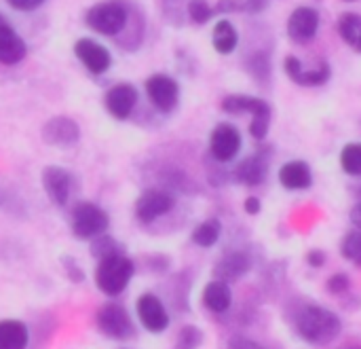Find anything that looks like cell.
Listing matches in <instances>:
<instances>
[{"instance_id":"obj_22","label":"cell","mask_w":361,"mask_h":349,"mask_svg":"<svg viewBox=\"0 0 361 349\" xmlns=\"http://www.w3.org/2000/svg\"><path fill=\"white\" fill-rule=\"evenodd\" d=\"M203 305L212 314H226L233 305V290L226 282L222 280H212L203 288Z\"/></svg>"},{"instance_id":"obj_6","label":"cell","mask_w":361,"mask_h":349,"mask_svg":"<svg viewBox=\"0 0 361 349\" xmlns=\"http://www.w3.org/2000/svg\"><path fill=\"white\" fill-rule=\"evenodd\" d=\"M72 233L76 239L91 242L93 237L102 235L110 227V216L104 208L93 201H78L72 210Z\"/></svg>"},{"instance_id":"obj_33","label":"cell","mask_w":361,"mask_h":349,"mask_svg":"<svg viewBox=\"0 0 361 349\" xmlns=\"http://www.w3.org/2000/svg\"><path fill=\"white\" fill-rule=\"evenodd\" d=\"M61 267H63V273L68 276L70 282H74V284L85 282V271L80 269V265L74 256H61Z\"/></svg>"},{"instance_id":"obj_42","label":"cell","mask_w":361,"mask_h":349,"mask_svg":"<svg viewBox=\"0 0 361 349\" xmlns=\"http://www.w3.org/2000/svg\"><path fill=\"white\" fill-rule=\"evenodd\" d=\"M343 2H357V0H343Z\"/></svg>"},{"instance_id":"obj_32","label":"cell","mask_w":361,"mask_h":349,"mask_svg":"<svg viewBox=\"0 0 361 349\" xmlns=\"http://www.w3.org/2000/svg\"><path fill=\"white\" fill-rule=\"evenodd\" d=\"M203 331L199 326L186 324L180 329L178 339H176V349H199L203 345Z\"/></svg>"},{"instance_id":"obj_41","label":"cell","mask_w":361,"mask_h":349,"mask_svg":"<svg viewBox=\"0 0 361 349\" xmlns=\"http://www.w3.org/2000/svg\"><path fill=\"white\" fill-rule=\"evenodd\" d=\"M357 201H361V187L357 189Z\"/></svg>"},{"instance_id":"obj_26","label":"cell","mask_w":361,"mask_h":349,"mask_svg":"<svg viewBox=\"0 0 361 349\" xmlns=\"http://www.w3.org/2000/svg\"><path fill=\"white\" fill-rule=\"evenodd\" d=\"M220 237H222V223L218 218H207L199 223L190 233L192 244L199 248H214L220 242Z\"/></svg>"},{"instance_id":"obj_24","label":"cell","mask_w":361,"mask_h":349,"mask_svg":"<svg viewBox=\"0 0 361 349\" xmlns=\"http://www.w3.org/2000/svg\"><path fill=\"white\" fill-rule=\"evenodd\" d=\"M30 331L21 320H0V349H25Z\"/></svg>"},{"instance_id":"obj_18","label":"cell","mask_w":361,"mask_h":349,"mask_svg":"<svg viewBox=\"0 0 361 349\" xmlns=\"http://www.w3.org/2000/svg\"><path fill=\"white\" fill-rule=\"evenodd\" d=\"M279 184L286 191L302 193L313 187V170L305 159H290L279 167Z\"/></svg>"},{"instance_id":"obj_12","label":"cell","mask_w":361,"mask_h":349,"mask_svg":"<svg viewBox=\"0 0 361 349\" xmlns=\"http://www.w3.org/2000/svg\"><path fill=\"white\" fill-rule=\"evenodd\" d=\"M176 208V197L167 189H146L135 199V216L140 223L150 225Z\"/></svg>"},{"instance_id":"obj_5","label":"cell","mask_w":361,"mask_h":349,"mask_svg":"<svg viewBox=\"0 0 361 349\" xmlns=\"http://www.w3.org/2000/svg\"><path fill=\"white\" fill-rule=\"evenodd\" d=\"M97 331L112 341H129L137 335L131 314L121 303H106L95 314Z\"/></svg>"},{"instance_id":"obj_29","label":"cell","mask_w":361,"mask_h":349,"mask_svg":"<svg viewBox=\"0 0 361 349\" xmlns=\"http://www.w3.org/2000/svg\"><path fill=\"white\" fill-rule=\"evenodd\" d=\"M116 254H125V248L121 242H116L112 235H108V231L91 239V256L93 259L104 261V259H110Z\"/></svg>"},{"instance_id":"obj_2","label":"cell","mask_w":361,"mask_h":349,"mask_svg":"<svg viewBox=\"0 0 361 349\" xmlns=\"http://www.w3.org/2000/svg\"><path fill=\"white\" fill-rule=\"evenodd\" d=\"M222 112L226 114H252L250 121V136L258 142H264L269 131H271V121H273V108L267 100L250 93H231L224 95L220 102Z\"/></svg>"},{"instance_id":"obj_13","label":"cell","mask_w":361,"mask_h":349,"mask_svg":"<svg viewBox=\"0 0 361 349\" xmlns=\"http://www.w3.org/2000/svg\"><path fill=\"white\" fill-rule=\"evenodd\" d=\"M269 167H271V153L269 150L262 153V148H260L254 155H250L237 163V167L233 170V180L247 189H256L267 182Z\"/></svg>"},{"instance_id":"obj_25","label":"cell","mask_w":361,"mask_h":349,"mask_svg":"<svg viewBox=\"0 0 361 349\" xmlns=\"http://www.w3.org/2000/svg\"><path fill=\"white\" fill-rule=\"evenodd\" d=\"M243 66L247 70V74L260 83V85H267L271 81V74H273V64H271V51L269 49H256L252 51L245 59H243Z\"/></svg>"},{"instance_id":"obj_15","label":"cell","mask_w":361,"mask_h":349,"mask_svg":"<svg viewBox=\"0 0 361 349\" xmlns=\"http://www.w3.org/2000/svg\"><path fill=\"white\" fill-rule=\"evenodd\" d=\"M40 136H42V142L49 146L70 148L80 140V127L72 117L59 114V117H51L42 125Z\"/></svg>"},{"instance_id":"obj_16","label":"cell","mask_w":361,"mask_h":349,"mask_svg":"<svg viewBox=\"0 0 361 349\" xmlns=\"http://www.w3.org/2000/svg\"><path fill=\"white\" fill-rule=\"evenodd\" d=\"M74 55L91 74H106L112 66L110 51L93 38H78L74 42Z\"/></svg>"},{"instance_id":"obj_9","label":"cell","mask_w":361,"mask_h":349,"mask_svg":"<svg viewBox=\"0 0 361 349\" xmlns=\"http://www.w3.org/2000/svg\"><path fill=\"white\" fill-rule=\"evenodd\" d=\"M286 76L298 87H322L332 78V66L326 59H319L315 66H305L300 57L286 55L283 57Z\"/></svg>"},{"instance_id":"obj_7","label":"cell","mask_w":361,"mask_h":349,"mask_svg":"<svg viewBox=\"0 0 361 349\" xmlns=\"http://www.w3.org/2000/svg\"><path fill=\"white\" fill-rule=\"evenodd\" d=\"M243 148V136L235 123L222 121L209 134V155L218 163H231Z\"/></svg>"},{"instance_id":"obj_17","label":"cell","mask_w":361,"mask_h":349,"mask_svg":"<svg viewBox=\"0 0 361 349\" xmlns=\"http://www.w3.org/2000/svg\"><path fill=\"white\" fill-rule=\"evenodd\" d=\"M137 89L131 85V83H118V85H112L106 95H104V106L106 110L118 119V121H127L131 117V112L135 110L137 106Z\"/></svg>"},{"instance_id":"obj_37","label":"cell","mask_w":361,"mask_h":349,"mask_svg":"<svg viewBox=\"0 0 361 349\" xmlns=\"http://www.w3.org/2000/svg\"><path fill=\"white\" fill-rule=\"evenodd\" d=\"M326 261H328V256H326V252L319 250V248L307 252V265H309L311 269H322V267L326 265Z\"/></svg>"},{"instance_id":"obj_38","label":"cell","mask_w":361,"mask_h":349,"mask_svg":"<svg viewBox=\"0 0 361 349\" xmlns=\"http://www.w3.org/2000/svg\"><path fill=\"white\" fill-rule=\"evenodd\" d=\"M243 212L250 214V216H258V214L262 212V199L256 197V195L245 197V201H243Z\"/></svg>"},{"instance_id":"obj_36","label":"cell","mask_w":361,"mask_h":349,"mask_svg":"<svg viewBox=\"0 0 361 349\" xmlns=\"http://www.w3.org/2000/svg\"><path fill=\"white\" fill-rule=\"evenodd\" d=\"M47 0H6V4L15 11H21V13H30V11H36L44 4Z\"/></svg>"},{"instance_id":"obj_40","label":"cell","mask_w":361,"mask_h":349,"mask_svg":"<svg viewBox=\"0 0 361 349\" xmlns=\"http://www.w3.org/2000/svg\"><path fill=\"white\" fill-rule=\"evenodd\" d=\"M349 220H351V225H353L355 229H361V201H357V203L351 208V212H349Z\"/></svg>"},{"instance_id":"obj_21","label":"cell","mask_w":361,"mask_h":349,"mask_svg":"<svg viewBox=\"0 0 361 349\" xmlns=\"http://www.w3.org/2000/svg\"><path fill=\"white\" fill-rule=\"evenodd\" d=\"M212 45L218 55H231L239 47V30L226 17L218 19L212 30Z\"/></svg>"},{"instance_id":"obj_34","label":"cell","mask_w":361,"mask_h":349,"mask_svg":"<svg viewBox=\"0 0 361 349\" xmlns=\"http://www.w3.org/2000/svg\"><path fill=\"white\" fill-rule=\"evenodd\" d=\"M330 295H345L351 290V278L347 273H334L326 284Z\"/></svg>"},{"instance_id":"obj_39","label":"cell","mask_w":361,"mask_h":349,"mask_svg":"<svg viewBox=\"0 0 361 349\" xmlns=\"http://www.w3.org/2000/svg\"><path fill=\"white\" fill-rule=\"evenodd\" d=\"M148 265H150V271H154V273H165L167 267L171 265V261H169L167 256L154 254V256H148Z\"/></svg>"},{"instance_id":"obj_31","label":"cell","mask_w":361,"mask_h":349,"mask_svg":"<svg viewBox=\"0 0 361 349\" xmlns=\"http://www.w3.org/2000/svg\"><path fill=\"white\" fill-rule=\"evenodd\" d=\"M186 15L195 25H205L212 21L216 11L207 0H188L186 2Z\"/></svg>"},{"instance_id":"obj_30","label":"cell","mask_w":361,"mask_h":349,"mask_svg":"<svg viewBox=\"0 0 361 349\" xmlns=\"http://www.w3.org/2000/svg\"><path fill=\"white\" fill-rule=\"evenodd\" d=\"M341 256L355 267H361V229H353L341 239Z\"/></svg>"},{"instance_id":"obj_11","label":"cell","mask_w":361,"mask_h":349,"mask_svg":"<svg viewBox=\"0 0 361 349\" xmlns=\"http://www.w3.org/2000/svg\"><path fill=\"white\" fill-rule=\"evenodd\" d=\"M40 182H42V189L49 197V201L59 208H63L70 201L74 187H76L74 174L61 165H47L40 174Z\"/></svg>"},{"instance_id":"obj_10","label":"cell","mask_w":361,"mask_h":349,"mask_svg":"<svg viewBox=\"0 0 361 349\" xmlns=\"http://www.w3.org/2000/svg\"><path fill=\"white\" fill-rule=\"evenodd\" d=\"M148 102L163 114H171L180 104V83L163 72H157L144 83Z\"/></svg>"},{"instance_id":"obj_3","label":"cell","mask_w":361,"mask_h":349,"mask_svg":"<svg viewBox=\"0 0 361 349\" xmlns=\"http://www.w3.org/2000/svg\"><path fill=\"white\" fill-rule=\"evenodd\" d=\"M131 13L133 11L125 0H102V2H95L93 6L87 8L85 23L93 32L108 36V38H114L127 30Z\"/></svg>"},{"instance_id":"obj_27","label":"cell","mask_w":361,"mask_h":349,"mask_svg":"<svg viewBox=\"0 0 361 349\" xmlns=\"http://www.w3.org/2000/svg\"><path fill=\"white\" fill-rule=\"evenodd\" d=\"M271 6V0H218L214 6L216 13L228 15V13H247V15H260Z\"/></svg>"},{"instance_id":"obj_8","label":"cell","mask_w":361,"mask_h":349,"mask_svg":"<svg viewBox=\"0 0 361 349\" xmlns=\"http://www.w3.org/2000/svg\"><path fill=\"white\" fill-rule=\"evenodd\" d=\"M319 28H322V13L309 4L296 6L286 21V34L296 45L313 42L319 34Z\"/></svg>"},{"instance_id":"obj_20","label":"cell","mask_w":361,"mask_h":349,"mask_svg":"<svg viewBox=\"0 0 361 349\" xmlns=\"http://www.w3.org/2000/svg\"><path fill=\"white\" fill-rule=\"evenodd\" d=\"M250 269H252L250 254L243 250H231L220 256V261L214 267V276H216V280L231 284V282L241 280L245 273H250Z\"/></svg>"},{"instance_id":"obj_14","label":"cell","mask_w":361,"mask_h":349,"mask_svg":"<svg viewBox=\"0 0 361 349\" xmlns=\"http://www.w3.org/2000/svg\"><path fill=\"white\" fill-rule=\"evenodd\" d=\"M135 312H137V318H140L142 326L152 335L165 333L169 329V324H171V318H169L163 301L152 292L140 295V299L135 303Z\"/></svg>"},{"instance_id":"obj_19","label":"cell","mask_w":361,"mask_h":349,"mask_svg":"<svg viewBox=\"0 0 361 349\" xmlns=\"http://www.w3.org/2000/svg\"><path fill=\"white\" fill-rule=\"evenodd\" d=\"M27 55L25 40L17 34V30L8 23V19L0 13V64L15 66L23 61Z\"/></svg>"},{"instance_id":"obj_4","label":"cell","mask_w":361,"mask_h":349,"mask_svg":"<svg viewBox=\"0 0 361 349\" xmlns=\"http://www.w3.org/2000/svg\"><path fill=\"white\" fill-rule=\"evenodd\" d=\"M133 276H135V263L127 254H116V256L97 261L95 286L106 297H118L127 290Z\"/></svg>"},{"instance_id":"obj_28","label":"cell","mask_w":361,"mask_h":349,"mask_svg":"<svg viewBox=\"0 0 361 349\" xmlns=\"http://www.w3.org/2000/svg\"><path fill=\"white\" fill-rule=\"evenodd\" d=\"M343 174L351 178H361V142H347L338 157Z\"/></svg>"},{"instance_id":"obj_35","label":"cell","mask_w":361,"mask_h":349,"mask_svg":"<svg viewBox=\"0 0 361 349\" xmlns=\"http://www.w3.org/2000/svg\"><path fill=\"white\" fill-rule=\"evenodd\" d=\"M226 349H267L262 343L250 339V337H243V335H235L228 339L226 343Z\"/></svg>"},{"instance_id":"obj_1","label":"cell","mask_w":361,"mask_h":349,"mask_svg":"<svg viewBox=\"0 0 361 349\" xmlns=\"http://www.w3.org/2000/svg\"><path fill=\"white\" fill-rule=\"evenodd\" d=\"M296 333L311 345H328L341 337L343 322L334 312L322 305H305L296 314Z\"/></svg>"},{"instance_id":"obj_23","label":"cell","mask_w":361,"mask_h":349,"mask_svg":"<svg viewBox=\"0 0 361 349\" xmlns=\"http://www.w3.org/2000/svg\"><path fill=\"white\" fill-rule=\"evenodd\" d=\"M336 30L341 40L361 55V13L355 11L341 13L336 21Z\"/></svg>"}]
</instances>
